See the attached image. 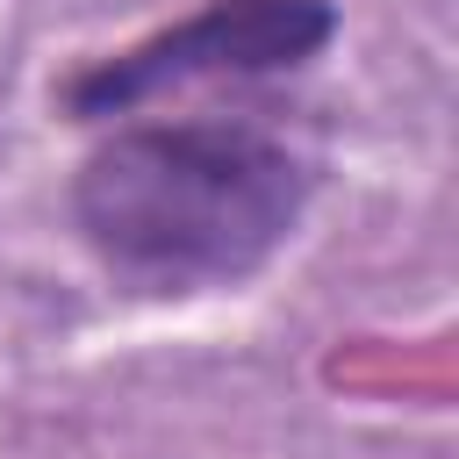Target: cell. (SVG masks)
<instances>
[{
  "mask_svg": "<svg viewBox=\"0 0 459 459\" xmlns=\"http://www.w3.org/2000/svg\"><path fill=\"white\" fill-rule=\"evenodd\" d=\"M316 179V158L258 122H122L79 158L65 208L129 294H215L287 251Z\"/></svg>",
  "mask_w": 459,
  "mask_h": 459,
  "instance_id": "obj_1",
  "label": "cell"
},
{
  "mask_svg": "<svg viewBox=\"0 0 459 459\" xmlns=\"http://www.w3.org/2000/svg\"><path fill=\"white\" fill-rule=\"evenodd\" d=\"M337 36L330 0H201L194 14L79 65L57 100L72 122H115L136 115L143 100L194 86V79H265V72H301L323 57Z\"/></svg>",
  "mask_w": 459,
  "mask_h": 459,
  "instance_id": "obj_2",
  "label": "cell"
}]
</instances>
